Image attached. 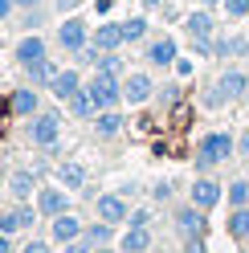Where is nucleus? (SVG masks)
Listing matches in <instances>:
<instances>
[{"label": "nucleus", "mask_w": 249, "mask_h": 253, "mask_svg": "<svg viewBox=\"0 0 249 253\" xmlns=\"http://www.w3.org/2000/svg\"><path fill=\"white\" fill-rule=\"evenodd\" d=\"M233 155H237V135H229V131H205V135L196 139V151H192L196 176H208L212 168L229 164Z\"/></svg>", "instance_id": "f257e3e1"}, {"label": "nucleus", "mask_w": 249, "mask_h": 253, "mask_svg": "<svg viewBox=\"0 0 249 253\" xmlns=\"http://www.w3.org/2000/svg\"><path fill=\"white\" fill-rule=\"evenodd\" d=\"M25 135H29V143H33V147H41V151H57V139H61V115H57V110H37V115L29 119Z\"/></svg>", "instance_id": "f03ea898"}, {"label": "nucleus", "mask_w": 249, "mask_h": 253, "mask_svg": "<svg viewBox=\"0 0 249 253\" xmlns=\"http://www.w3.org/2000/svg\"><path fill=\"white\" fill-rule=\"evenodd\" d=\"M86 90H90V98H94L98 110L123 106V74H102V70H94V78L86 82Z\"/></svg>", "instance_id": "7ed1b4c3"}, {"label": "nucleus", "mask_w": 249, "mask_h": 253, "mask_svg": "<svg viewBox=\"0 0 249 253\" xmlns=\"http://www.w3.org/2000/svg\"><path fill=\"white\" fill-rule=\"evenodd\" d=\"M172 225L180 233V241H205V229H208V216L205 209H196V204H180V209L172 212Z\"/></svg>", "instance_id": "20e7f679"}, {"label": "nucleus", "mask_w": 249, "mask_h": 253, "mask_svg": "<svg viewBox=\"0 0 249 253\" xmlns=\"http://www.w3.org/2000/svg\"><path fill=\"white\" fill-rule=\"evenodd\" d=\"M188 200L196 204V209L212 212L216 204L225 200V184H221V180H212V176H196V180L188 184Z\"/></svg>", "instance_id": "39448f33"}, {"label": "nucleus", "mask_w": 249, "mask_h": 253, "mask_svg": "<svg viewBox=\"0 0 249 253\" xmlns=\"http://www.w3.org/2000/svg\"><path fill=\"white\" fill-rule=\"evenodd\" d=\"M151 94H155L151 74H143V70L123 74V102H127V106H143V102L151 98Z\"/></svg>", "instance_id": "423d86ee"}, {"label": "nucleus", "mask_w": 249, "mask_h": 253, "mask_svg": "<svg viewBox=\"0 0 249 253\" xmlns=\"http://www.w3.org/2000/svg\"><path fill=\"white\" fill-rule=\"evenodd\" d=\"M57 45L66 53H82L86 45H90V29H86V21H78V17H66L57 25Z\"/></svg>", "instance_id": "0eeeda50"}, {"label": "nucleus", "mask_w": 249, "mask_h": 253, "mask_svg": "<svg viewBox=\"0 0 249 253\" xmlns=\"http://www.w3.org/2000/svg\"><path fill=\"white\" fill-rule=\"evenodd\" d=\"M147 66H155V70H167V66H176V61H180V45H176V37H151L147 41Z\"/></svg>", "instance_id": "6e6552de"}, {"label": "nucleus", "mask_w": 249, "mask_h": 253, "mask_svg": "<svg viewBox=\"0 0 249 253\" xmlns=\"http://www.w3.org/2000/svg\"><path fill=\"white\" fill-rule=\"evenodd\" d=\"M66 192H70V188H53V184H45L41 192H37V212H41V216H49V220L61 216V212H70V196H66Z\"/></svg>", "instance_id": "1a4fd4ad"}, {"label": "nucleus", "mask_w": 249, "mask_h": 253, "mask_svg": "<svg viewBox=\"0 0 249 253\" xmlns=\"http://www.w3.org/2000/svg\"><path fill=\"white\" fill-rule=\"evenodd\" d=\"M41 212H33L29 204H17V209H8V212H0V233H8V237H17V233H33V220Z\"/></svg>", "instance_id": "9d476101"}, {"label": "nucleus", "mask_w": 249, "mask_h": 253, "mask_svg": "<svg viewBox=\"0 0 249 253\" xmlns=\"http://www.w3.org/2000/svg\"><path fill=\"white\" fill-rule=\"evenodd\" d=\"M94 212H98L102 220H111V225H127V216H131L127 196H123V192H106V196H98V200H94Z\"/></svg>", "instance_id": "9b49d317"}, {"label": "nucleus", "mask_w": 249, "mask_h": 253, "mask_svg": "<svg viewBox=\"0 0 249 253\" xmlns=\"http://www.w3.org/2000/svg\"><path fill=\"white\" fill-rule=\"evenodd\" d=\"M90 45H94V49H102V53H119L123 45V21H102L94 33H90Z\"/></svg>", "instance_id": "f8f14e48"}, {"label": "nucleus", "mask_w": 249, "mask_h": 253, "mask_svg": "<svg viewBox=\"0 0 249 253\" xmlns=\"http://www.w3.org/2000/svg\"><path fill=\"white\" fill-rule=\"evenodd\" d=\"M216 90H221L225 106H229V102H241L245 94H249V74H245V70H225L221 78H216Z\"/></svg>", "instance_id": "ddd939ff"}, {"label": "nucleus", "mask_w": 249, "mask_h": 253, "mask_svg": "<svg viewBox=\"0 0 249 253\" xmlns=\"http://www.w3.org/2000/svg\"><path fill=\"white\" fill-rule=\"evenodd\" d=\"M8 110H12L17 119H33L37 110H41V94H37V86H21V90H12Z\"/></svg>", "instance_id": "4468645a"}, {"label": "nucleus", "mask_w": 249, "mask_h": 253, "mask_svg": "<svg viewBox=\"0 0 249 253\" xmlns=\"http://www.w3.org/2000/svg\"><path fill=\"white\" fill-rule=\"evenodd\" d=\"M184 33L188 37H216V17L200 4V8H192L188 17H184Z\"/></svg>", "instance_id": "2eb2a0df"}, {"label": "nucleus", "mask_w": 249, "mask_h": 253, "mask_svg": "<svg viewBox=\"0 0 249 253\" xmlns=\"http://www.w3.org/2000/svg\"><path fill=\"white\" fill-rule=\"evenodd\" d=\"M41 57H49V49H45V37H41V33H25V37L17 41V61H21V70L33 66V61H41Z\"/></svg>", "instance_id": "dca6fc26"}, {"label": "nucleus", "mask_w": 249, "mask_h": 253, "mask_svg": "<svg viewBox=\"0 0 249 253\" xmlns=\"http://www.w3.org/2000/svg\"><path fill=\"white\" fill-rule=\"evenodd\" d=\"M123 253H147L151 249V225H127V233L119 237Z\"/></svg>", "instance_id": "f3484780"}, {"label": "nucleus", "mask_w": 249, "mask_h": 253, "mask_svg": "<svg viewBox=\"0 0 249 253\" xmlns=\"http://www.w3.org/2000/svg\"><path fill=\"white\" fill-rule=\"evenodd\" d=\"M49 233H53L57 245H66V241H78V237L86 233V225H82L74 212H61V216H53V229H49Z\"/></svg>", "instance_id": "a211bd4d"}, {"label": "nucleus", "mask_w": 249, "mask_h": 253, "mask_svg": "<svg viewBox=\"0 0 249 253\" xmlns=\"http://www.w3.org/2000/svg\"><path fill=\"white\" fill-rule=\"evenodd\" d=\"M82 86H86V82H82V74H78V70H57V78H53L49 94H53V98H61V102H70Z\"/></svg>", "instance_id": "6ab92c4d"}, {"label": "nucleus", "mask_w": 249, "mask_h": 253, "mask_svg": "<svg viewBox=\"0 0 249 253\" xmlns=\"http://www.w3.org/2000/svg\"><path fill=\"white\" fill-rule=\"evenodd\" d=\"M123 123H127V119L119 115V106L115 110H98V115H94V135L98 139H115L123 131Z\"/></svg>", "instance_id": "aec40b11"}, {"label": "nucleus", "mask_w": 249, "mask_h": 253, "mask_svg": "<svg viewBox=\"0 0 249 253\" xmlns=\"http://www.w3.org/2000/svg\"><path fill=\"white\" fill-rule=\"evenodd\" d=\"M115 229H119V225H111V220L94 216V220L86 225V233H82V237H86V241L94 245V249H102V245H111V241H115Z\"/></svg>", "instance_id": "412c9836"}, {"label": "nucleus", "mask_w": 249, "mask_h": 253, "mask_svg": "<svg viewBox=\"0 0 249 253\" xmlns=\"http://www.w3.org/2000/svg\"><path fill=\"white\" fill-rule=\"evenodd\" d=\"M25 74H29V86H37V90L45 86V90H49L53 78H57V66L49 57H41V61H33V66H25Z\"/></svg>", "instance_id": "4be33fe9"}, {"label": "nucleus", "mask_w": 249, "mask_h": 253, "mask_svg": "<svg viewBox=\"0 0 249 253\" xmlns=\"http://www.w3.org/2000/svg\"><path fill=\"white\" fill-rule=\"evenodd\" d=\"M225 229H229V237H233V241L249 245V204H245V209H229Z\"/></svg>", "instance_id": "5701e85b"}, {"label": "nucleus", "mask_w": 249, "mask_h": 253, "mask_svg": "<svg viewBox=\"0 0 249 253\" xmlns=\"http://www.w3.org/2000/svg\"><path fill=\"white\" fill-rule=\"evenodd\" d=\"M57 180H61V188H82L86 184V168L78 164V160H66V164H57Z\"/></svg>", "instance_id": "b1692460"}, {"label": "nucleus", "mask_w": 249, "mask_h": 253, "mask_svg": "<svg viewBox=\"0 0 249 253\" xmlns=\"http://www.w3.org/2000/svg\"><path fill=\"white\" fill-rule=\"evenodd\" d=\"M33 184H37V176L21 168V171H12V180H8V192H12V196H17V200L25 204L29 196H33Z\"/></svg>", "instance_id": "393cba45"}, {"label": "nucleus", "mask_w": 249, "mask_h": 253, "mask_svg": "<svg viewBox=\"0 0 249 253\" xmlns=\"http://www.w3.org/2000/svg\"><path fill=\"white\" fill-rule=\"evenodd\" d=\"M70 115H74V119H94V115H98V106H94V98H90L86 86L70 98Z\"/></svg>", "instance_id": "a878e982"}, {"label": "nucleus", "mask_w": 249, "mask_h": 253, "mask_svg": "<svg viewBox=\"0 0 249 253\" xmlns=\"http://www.w3.org/2000/svg\"><path fill=\"white\" fill-rule=\"evenodd\" d=\"M147 17H127V21H123V41H127V45H139V41H147Z\"/></svg>", "instance_id": "bb28decb"}, {"label": "nucleus", "mask_w": 249, "mask_h": 253, "mask_svg": "<svg viewBox=\"0 0 249 253\" xmlns=\"http://www.w3.org/2000/svg\"><path fill=\"white\" fill-rule=\"evenodd\" d=\"M249 204V180H233L229 184V209H245Z\"/></svg>", "instance_id": "cd10ccee"}, {"label": "nucleus", "mask_w": 249, "mask_h": 253, "mask_svg": "<svg viewBox=\"0 0 249 253\" xmlns=\"http://www.w3.org/2000/svg\"><path fill=\"white\" fill-rule=\"evenodd\" d=\"M94 70H102V74H123V57H119V53H98Z\"/></svg>", "instance_id": "c85d7f7f"}, {"label": "nucleus", "mask_w": 249, "mask_h": 253, "mask_svg": "<svg viewBox=\"0 0 249 253\" xmlns=\"http://www.w3.org/2000/svg\"><path fill=\"white\" fill-rule=\"evenodd\" d=\"M225 12H229V21H245L249 17V0H225Z\"/></svg>", "instance_id": "c756f323"}, {"label": "nucleus", "mask_w": 249, "mask_h": 253, "mask_svg": "<svg viewBox=\"0 0 249 253\" xmlns=\"http://www.w3.org/2000/svg\"><path fill=\"white\" fill-rule=\"evenodd\" d=\"M45 21V12H41V4L37 8H25V17H21V29H29V33H37V25Z\"/></svg>", "instance_id": "7c9ffc66"}, {"label": "nucleus", "mask_w": 249, "mask_h": 253, "mask_svg": "<svg viewBox=\"0 0 249 253\" xmlns=\"http://www.w3.org/2000/svg\"><path fill=\"white\" fill-rule=\"evenodd\" d=\"M151 196L160 200V204H167V200H172V180H160V184L151 188Z\"/></svg>", "instance_id": "2f4dec72"}, {"label": "nucleus", "mask_w": 249, "mask_h": 253, "mask_svg": "<svg viewBox=\"0 0 249 253\" xmlns=\"http://www.w3.org/2000/svg\"><path fill=\"white\" fill-rule=\"evenodd\" d=\"M21 253H53V249H49V241L33 237V241H25V245H21Z\"/></svg>", "instance_id": "473e14b6"}, {"label": "nucleus", "mask_w": 249, "mask_h": 253, "mask_svg": "<svg viewBox=\"0 0 249 253\" xmlns=\"http://www.w3.org/2000/svg\"><path fill=\"white\" fill-rule=\"evenodd\" d=\"M155 94H160V102H164V106H172V102L180 98V86H172V82H167L164 90H155Z\"/></svg>", "instance_id": "72a5a7b5"}, {"label": "nucleus", "mask_w": 249, "mask_h": 253, "mask_svg": "<svg viewBox=\"0 0 249 253\" xmlns=\"http://www.w3.org/2000/svg\"><path fill=\"white\" fill-rule=\"evenodd\" d=\"M66 253H94V245L86 237H78V241H66Z\"/></svg>", "instance_id": "f704fd0d"}, {"label": "nucleus", "mask_w": 249, "mask_h": 253, "mask_svg": "<svg viewBox=\"0 0 249 253\" xmlns=\"http://www.w3.org/2000/svg\"><path fill=\"white\" fill-rule=\"evenodd\" d=\"M127 225H151V212H147V209H131Z\"/></svg>", "instance_id": "c9c22d12"}, {"label": "nucleus", "mask_w": 249, "mask_h": 253, "mask_svg": "<svg viewBox=\"0 0 249 253\" xmlns=\"http://www.w3.org/2000/svg\"><path fill=\"white\" fill-rule=\"evenodd\" d=\"M21 4H17V0H0V21H8L12 17V12H17Z\"/></svg>", "instance_id": "e433bc0d"}, {"label": "nucleus", "mask_w": 249, "mask_h": 253, "mask_svg": "<svg viewBox=\"0 0 249 253\" xmlns=\"http://www.w3.org/2000/svg\"><path fill=\"white\" fill-rule=\"evenodd\" d=\"M237 155H249V126L237 135Z\"/></svg>", "instance_id": "4c0bfd02"}, {"label": "nucleus", "mask_w": 249, "mask_h": 253, "mask_svg": "<svg viewBox=\"0 0 249 253\" xmlns=\"http://www.w3.org/2000/svg\"><path fill=\"white\" fill-rule=\"evenodd\" d=\"M176 74H180V78H188V74H192V61H188V57H180V61H176Z\"/></svg>", "instance_id": "58836bf2"}, {"label": "nucleus", "mask_w": 249, "mask_h": 253, "mask_svg": "<svg viewBox=\"0 0 249 253\" xmlns=\"http://www.w3.org/2000/svg\"><path fill=\"white\" fill-rule=\"evenodd\" d=\"M82 0H57V12H70V8H78Z\"/></svg>", "instance_id": "ea45409f"}, {"label": "nucleus", "mask_w": 249, "mask_h": 253, "mask_svg": "<svg viewBox=\"0 0 249 253\" xmlns=\"http://www.w3.org/2000/svg\"><path fill=\"white\" fill-rule=\"evenodd\" d=\"M139 4H143L147 12H155V8H164V4H167V0H139Z\"/></svg>", "instance_id": "a19ab883"}, {"label": "nucleus", "mask_w": 249, "mask_h": 253, "mask_svg": "<svg viewBox=\"0 0 249 253\" xmlns=\"http://www.w3.org/2000/svg\"><path fill=\"white\" fill-rule=\"evenodd\" d=\"M0 253H12V237L8 233H0Z\"/></svg>", "instance_id": "79ce46f5"}, {"label": "nucleus", "mask_w": 249, "mask_h": 253, "mask_svg": "<svg viewBox=\"0 0 249 253\" xmlns=\"http://www.w3.org/2000/svg\"><path fill=\"white\" fill-rule=\"evenodd\" d=\"M196 4H205V8H216V4H225V0H196Z\"/></svg>", "instance_id": "37998d69"}, {"label": "nucleus", "mask_w": 249, "mask_h": 253, "mask_svg": "<svg viewBox=\"0 0 249 253\" xmlns=\"http://www.w3.org/2000/svg\"><path fill=\"white\" fill-rule=\"evenodd\" d=\"M17 4H21V8H37L41 0H17Z\"/></svg>", "instance_id": "c03bdc74"}, {"label": "nucleus", "mask_w": 249, "mask_h": 253, "mask_svg": "<svg viewBox=\"0 0 249 253\" xmlns=\"http://www.w3.org/2000/svg\"><path fill=\"white\" fill-rule=\"evenodd\" d=\"M94 253H115V249H106V245H102V249H94Z\"/></svg>", "instance_id": "a18cd8bd"}, {"label": "nucleus", "mask_w": 249, "mask_h": 253, "mask_svg": "<svg viewBox=\"0 0 249 253\" xmlns=\"http://www.w3.org/2000/svg\"><path fill=\"white\" fill-rule=\"evenodd\" d=\"M245 106H249V94H245Z\"/></svg>", "instance_id": "49530a36"}]
</instances>
